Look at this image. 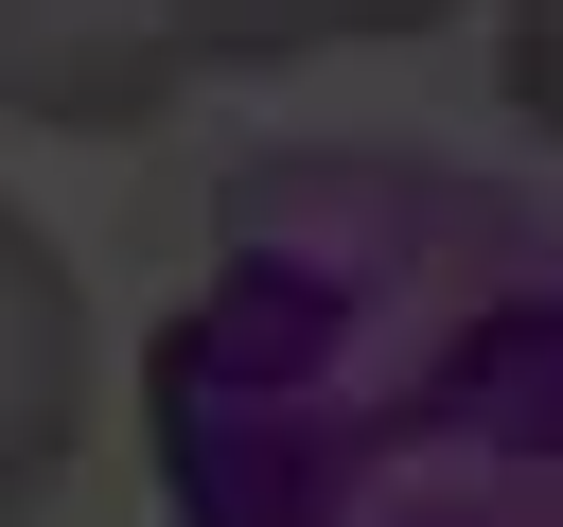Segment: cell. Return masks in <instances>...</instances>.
Segmentation results:
<instances>
[{
	"mask_svg": "<svg viewBox=\"0 0 563 527\" xmlns=\"http://www.w3.org/2000/svg\"><path fill=\"white\" fill-rule=\"evenodd\" d=\"M510 123L563 158V0H510Z\"/></svg>",
	"mask_w": 563,
	"mask_h": 527,
	"instance_id": "cell-3",
	"label": "cell"
},
{
	"mask_svg": "<svg viewBox=\"0 0 563 527\" xmlns=\"http://www.w3.org/2000/svg\"><path fill=\"white\" fill-rule=\"evenodd\" d=\"M141 18V70L194 88V70H299V53H369V35H440L457 0H123Z\"/></svg>",
	"mask_w": 563,
	"mask_h": 527,
	"instance_id": "cell-2",
	"label": "cell"
},
{
	"mask_svg": "<svg viewBox=\"0 0 563 527\" xmlns=\"http://www.w3.org/2000/svg\"><path fill=\"white\" fill-rule=\"evenodd\" d=\"M88 281H70V246L0 193V527H35L53 509V474H70V439H88Z\"/></svg>",
	"mask_w": 563,
	"mask_h": 527,
	"instance_id": "cell-1",
	"label": "cell"
}]
</instances>
